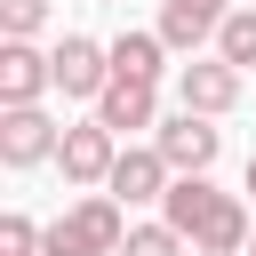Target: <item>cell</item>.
<instances>
[{"label": "cell", "mask_w": 256, "mask_h": 256, "mask_svg": "<svg viewBox=\"0 0 256 256\" xmlns=\"http://www.w3.org/2000/svg\"><path fill=\"white\" fill-rule=\"evenodd\" d=\"M160 224H168V232H184V240H192V256H248V240H256L248 200L216 192L208 176H176V184H168V200H160Z\"/></svg>", "instance_id": "1"}, {"label": "cell", "mask_w": 256, "mask_h": 256, "mask_svg": "<svg viewBox=\"0 0 256 256\" xmlns=\"http://www.w3.org/2000/svg\"><path fill=\"white\" fill-rule=\"evenodd\" d=\"M120 152H128V144H120V136H112V128L88 112L80 128H64V144H56V168H64V184H80V192H104V184H112V168H120Z\"/></svg>", "instance_id": "2"}, {"label": "cell", "mask_w": 256, "mask_h": 256, "mask_svg": "<svg viewBox=\"0 0 256 256\" xmlns=\"http://www.w3.org/2000/svg\"><path fill=\"white\" fill-rule=\"evenodd\" d=\"M152 152H160L176 176H208V168H216V152H224V128H216V120H200V112H168V120L152 128Z\"/></svg>", "instance_id": "3"}, {"label": "cell", "mask_w": 256, "mask_h": 256, "mask_svg": "<svg viewBox=\"0 0 256 256\" xmlns=\"http://www.w3.org/2000/svg\"><path fill=\"white\" fill-rule=\"evenodd\" d=\"M48 64H56V88H64V96H80V104H104V88H112V48H104V40H88V32H64V40L48 48Z\"/></svg>", "instance_id": "4"}, {"label": "cell", "mask_w": 256, "mask_h": 256, "mask_svg": "<svg viewBox=\"0 0 256 256\" xmlns=\"http://www.w3.org/2000/svg\"><path fill=\"white\" fill-rule=\"evenodd\" d=\"M240 104V72L224 64V56H192L184 72H176V112H200V120H224Z\"/></svg>", "instance_id": "5"}, {"label": "cell", "mask_w": 256, "mask_h": 256, "mask_svg": "<svg viewBox=\"0 0 256 256\" xmlns=\"http://www.w3.org/2000/svg\"><path fill=\"white\" fill-rule=\"evenodd\" d=\"M56 88V64L32 48V40H0V112H24Z\"/></svg>", "instance_id": "6"}, {"label": "cell", "mask_w": 256, "mask_h": 256, "mask_svg": "<svg viewBox=\"0 0 256 256\" xmlns=\"http://www.w3.org/2000/svg\"><path fill=\"white\" fill-rule=\"evenodd\" d=\"M56 144H64V128H56L40 104L0 112V168H40V160H56Z\"/></svg>", "instance_id": "7"}, {"label": "cell", "mask_w": 256, "mask_h": 256, "mask_svg": "<svg viewBox=\"0 0 256 256\" xmlns=\"http://www.w3.org/2000/svg\"><path fill=\"white\" fill-rule=\"evenodd\" d=\"M224 16H232V0H160V40H168V56H200V40H216L224 32Z\"/></svg>", "instance_id": "8"}, {"label": "cell", "mask_w": 256, "mask_h": 256, "mask_svg": "<svg viewBox=\"0 0 256 256\" xmlns=\"http://www.w3.org/2000/svg\"><path fill=\"white\" fill-rule=\"evenodd\" d=\"M168 184H176V168H168V160H160V152H152V144H128V152H120V168H112V184H104V192H112V200H120V208H144V200H168Z\"/></svg>", "instance_id": "9"}, {"label": "cell", "mask_w": 256, "mask_h": 256, "mask_svg": "<svg viewBox=\"0 0 256 256\" xmlns=\"http://www.w3.org/2000/svg\"><path fill=\"white\" fill-rule=\"evenodd\" d=\"M72 232H80V240H88L96 256H120L136 224H128V208H120L112 192H88V200H72Z\"/></svg>", "instance_id": "10"}, {"label": "cell", "mask_w": 256, "mask_h": 256, "mask_svg": "<svg viewBox=\"0 0 256 256\" xmlns=\"http://www.w3.org/2000/svg\"><path fill=\"white\" fill-rule=\"evenodd\" d=\"M104 48H112V80L160 88V72H168V40H160V32H120V40H104Z\"/></svg>", "instance_id": "11"}, {"label": "cell", "mask_w": 256, "mask_h": 256, "mask_svg": "<svg viewBox=\"0 0 256 256\" xmlns=\"http://www.w3.org/2000/svg\"><path fill=\"white\" fill-rule=\"evenodd\" d=\"M96 120H104L112 136H136V128H160V88H136V80H112V88H104V104H96Z\"/></svg>", "instance_id": "12"}, {"label": "cell", "mask_w": 256, "mask_h": 256, "mask_svg": "<svg viewBox=\"0 0 256 256\" xmlns=\"http://www.w3.org/2000/svg\"><path fill=\"white\" fill-rule=\"evenodd\" d=\"M216 56H224L240 80L256 72V8H232V16H224V32H216Z\"/></svg>", "instance_id": "13"}, {"label": "cell", "mask_w": 256, "mask_h": 256, "mask_svg": "<svg viewBox=\"0 0 256 256\" xmlns=\"http://www.w3.org/2000/svg\"><path fill=\"white\" fill-rule=\"evenodd\" d=\"M48 24V0H0V40H32Z\"/></svg>", "instance_id": "14"}, {"label": "cell", "mask_w": 256, "mask_h": 256, "mask_svg": "<svg viewBox=\"0 0 256 256\" xmlns=\"http://www.w3.org/2000/svg\"><path fill=\"white\" fill-rule=\"evenodd\" d=\"M184 248H192V240H184V232H168V224H136V232H128V248H120V256H184Z\"/></svg>", "instance_id": "15"}, {"label": "cell", "mask_w": 256, "mask_h": 256, "mask_svg": "<svg viewBox=\"0 0 256 256\" xmlns=\"http://www.w3.org/2000/svg\"><path fill=\"white\" fill-rule=\"evenodd\" d=\"M40 240H48V232H40L32 216H0V256H40Z\"/></svg>", "instance_id": "16"}, {"label": "cell", "mask_w": 256, "mask_h": 256, "mask_svg": "<svg viewBox=\"0 0 256 256\" xmlns=\"http://www.w3.org/2000/svg\"><path fill=\"white\" fill-rule=\"evenodd\" d=\"M40 256H96V248L72 232V216H56V224H48V240H40Z\"/></svg>", "instance_id": "17"}, {"label": "cell", "mask_w": 256, "mask_h": 256, "mask_svg": "<svg viewBox=\"0 0 256 256\" xmlns=\"http://www.w3.org/2000/svg\"><path fill=\"white\" fill-rule=\"evenodd\" d=\"M248 192H256V152H248Z\"/></svg>", "instance_id": "18"}, {"label": "cell", "mask_w": 256, "mask_h": 256, "mask_svg": "<svg viewBox=\"0 0 256 256\" xmlns=\"http://www.w3.org/2000/svg\"><path fill=\"white\" fill-rule=\"evenodd\" d=\"M248 256H256V240H248Z\"/></svg>", "instance_id": "19"}, {"label": "cell", "mask_w": 256, "mask_h": 256, "mask_svg": "<svg viewBox=\"0 0 256 256\" xmlns=\"http://www.w3.org/2000/svg\"><path fill=\"white\" fill-rule=\"evenodd\" d=\"M104 8H112V0H104Z\"/></svg>", "instance_id": "20"}]
</instances>
